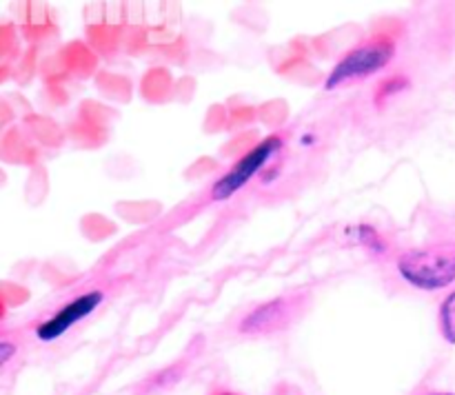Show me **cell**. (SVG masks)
Instances as JSON below:
<instances>
[{"mask_svg": "<svg viewBox=\"0 0 455 395\" xmlns=\"http://www.w3.org/2000/svg\"><path fill=\"white\" fill-rule=\"evenodd\" d=\"M395 51H398V36L391 34V31H376L367 40H363L354 49H349L336 62L331 74L327 75L324 87L340 89L349 87V84L364 83L371 75L380 74L394 60Z\"/></svg>", "mask_w": 455, "mask_h": 395, "instance_id": "6da1fadb", "label": "cell"}, {"mask_svg": "<svg viewBox=\"0 0 455 395\" xmlns=\"http://www.w3.org/2000/svg\"><path fill=\"white\" fill-rule=\"evenodd\" d=\"M400 278L420 291H440L455 282V242H434L409 249L395 260Z\"/></svg>", "mask_w": 455, "mask_h": 395, "instance_id": "7a4b0ae2", "label": "cell"}, {"mask_svg": "<svg viewBox=\"0 0 455 395\" xmlns=\"http://www.w3.org/2000/svg\"><path fill=\"white\" fill-rule=\"evenodd\" d=\"M105 300V287L83 288V291L76 293L74 297H69V300L58 304L53 311L44 313L43 318L36 320L29 327V333L40 342V344H49V342L60 340V337H65L71 328H76L78 324H83L84 320L92 318Z\"/></svg>", "mask_w": 455, "mask_h": 395, "instance_id": "3957f363", "label": "cell"}, {"mask_svg": "<svg viewBox=\"0 0 455 395\" xmlns=\"http://www.w3.org/2000/svg\"><path fill=\"white\" fill-rule=\"evenodd\" d=\"M309 302L311 296L307 291L278 296L269 302H262L240 318L235 331L244 337H265L287 331L300 315H305V311L309 309Z\"/></svg>", "mask_w": 455, "mask_h": 395, "instance_id": "277c9868", "label": "cell"}, {"mask_svg": "<svg viewBox=\"0 0 455 395\" xmlns=\"http://www.w3.org/2000/svg\"><path fill=\"white\" fill-rule=\"evenodd\" d=\"M284 149V136L283 133H271L265 140L258 142L256 146L247 151L243 158L235 160L220 178L209 189V200L212 202H222V200L234 198L238 191H243L280 151Z\"/></svg>", "mask_w": 455, "mask_h": 395, "instance_id": "5b68a950", "label": "cell"}, {"mask_svg": "<svg viewBox=\"0 0 455 395\" xmlns=\"http://www.w3.org/2000/svg\"><path fill=\"white\" fill-rule=\"evenodd\" d=\"M438 324L444 340H447L449 344H455V291L449 293L443 300V304H440Z\"/></svg>", "mask_w": 455, "mask_h": 395, "instance_id": "8992f818", "label": "cell"}, {"mask_svg": "<svg viewBox=\"0 0 455 395\" xmlns=\"http://www.w3.org/2000/svg\"><path fill=\"white\" fill-rule=\"evenodd\" d=\"M407 87H409V78L403 74H395V75H391V78L382 80V83H378V87H376V105L382 107L391 96L404 91Z\"/></svg>", "mask_w": 455, "mask_h": 395, "instance_id": "52a82bcc", "label": "cell"}, {"mask_svg": "<svg viewBox=\"0 0 455 395\" xmlns=\"http://www.w3.org/2000/svg\"><path fill=\"white\" fill-rule=\"evenodd\" d=\"M358 240L363 247H367L373 256H382L387 251V240L382 238L380 231L371 225H360L358 226Z\"/></svg>", "mask_w": 455, "mask_h": 395, "instance_id": "ba28073f", "label": "cell"}, {"mask_svg": "<svg viewBox=\"0 0 455 395\" xmlns=\"http://www.w3.org/2000/svg\"><path fill=\"white\" fill-rule=\"evenodd\" d=\"M18 351V342H13V337L9 333H3V340H0V364L7 367L12 362V358Z\"/></svg>", "mask_w": 455, "mask_h": 395, "instance_id": "9c48e42d", "label": "cell"}, {"mask_svg": "<svg viewBox=\"0 0 455 395\" xmlns=\"http://www.w3.org/2000/svg\"><path fill=\"white\" fill-rule=\"evenodd\" d=\"M209 395H244V393H238V391L229 389V386L225 384H213L212 391H209Z\"/></svg>", "mask_w": 455, "mask_h": 395, "instance_id": "30bf717a", "label": "cell"}, {"mask_svg": "<svg viewBox=\"0 0 455 395\" xmlns=\"http://www.w3.org/2000/svg\"><path fill=\"white\" fill-rule=\"evenodd\" d=\"M422 395H455V393H444V391H427Z\"/></svg>", "mask_w": 455, "mask_h": 395, "instance_id": "8fae6325", "label": "cell"}]
</instances>
